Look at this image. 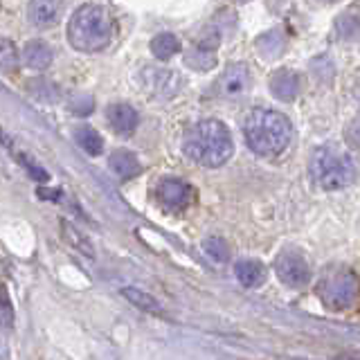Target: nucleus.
<instances>
[{
	"instance_id": "nucleus-1",
	"label": "nucleus",
	"mask_w": 360,
	"mask_h": 360,
	"mask_svg": "<svg viewBox=\"0 0 360 360\" xmlns=\"http://www.w3.org/2000/svg\"><path fill=\"white\" fill-rule=\"evenodd\" d=\"M243 135L248 146L257 155H279L290 144L292 129L290 122L277 110L255 108L243 122Z\"/></svg>"
},
{
	"instance_id": "nucleus-2",
	"label": "nucleus",
	"mask_w": 360,
	"mask_h": 360,
	"mask_svg": "<svg viewBox=\"0 0 360 360\" xmlns=\"http://www.w3.org/2000/svg\"><path fill=\"white\" fill-rule=\"evenodd\" d=\"M183 149L187 158L205 167H221L232 158L234 144L230 131L219 120H205L191 127L185 135Z\"/></svg>"
},
{
	"instance_id": "nucleus-3",
	"label": "nucleus",
	"mask_w": 360,
	"mask_h": 360,
	"mask_svg": "<svg viewBox=\"0 0 360 360\" xmlns=\"http://www.w3.org/2000/svg\"><path fill=\"white\" fill-rule=\"evenodd\" d=\"M110 16L99 5L79 7L68 22V41L79 52H97L110 41Z\"/></svg>"
},
{
	"instance_id": "nucleus-4",
	"label": "nucleus",
	"mask_w": 360,
	"mask_h": 360,
	"mask_svg": "<svg viewBox=\"0 0 360 360\" xmlns=\"http://www.w3.org/2000/svg\"><path fill=\"white\" fill-rule=\"evenodd\" d=\"M311 178L315 185L326 191L345 189L356 178V162L352 160V155L340 151L338 146H320L311 155Z\"/></svg>"
},
{
	"instance_id": "nucleus-5",
	"label": "nucleus",
	"mask_w": 360,
	"mask_h": 360,
	"mask_svg": "<svg viewBox=\"0 0 360 360\" xmlns=\"http://www.w3.org/2000/svg\"><path fill=\"white\" fill-rule=\"evenodd\" d=\"M358 277L354 270H349L345 266H335L331 270H326L320 286H318V292L322 302L326 307L331 309H347L352 307L354 300L358 297Z\"/></svg>"
},
{
	"instance_id": "nucleus-6",
	"label": "nucleus",
	"mask_w": 360,
	"mask_h": 360,
	"mask_svg": "<svg viewBox=\"0 0 360 360\" xmlns=\"http://www.w3.org/2000/svg\"><path fill=\"white\" fill-rule=\"evenodd\" d=\"M140 84L151 99H162V101L176 97L180 86H183L180 75L165 70V68H144L140 72Z\"/></svg>"
},
{
	"instance_id": "nucleus-7",
	"label": "nucleus",
	"mask_w": 360,
	"mask_h": 360,
	"mask_svg": "<svg viewBox=\"0 0 360 360\" xmlns=\"http://www.w3.org/2000/svg\"><path fill=\"white\" fill-rule=\"evenodd\" d=\"M275 273L290 288H304L311 281V266L300 252H281L275 259Z\"/></svg>"
},
{
	"instance_id": "nucleus-8",
	"label": "nucleus",
	"mask_w": 360,
	"mask_h": 360,
	"mask_svg": "<svg viewBox=\"0 0 360 360\" xmlns=\"http://www.w3.org/2000/svg\"><path fill=\"white\" fill-rule=\"evenodd\" d=\"M252 86V75L248 70V65L234 63L225 70L219 79V95L223 99H243L248 95V90Z\"/></svg>"
},
{
	"instance_id": "nucleus-9",
	"label": "nucleus",
	"mask_w": 360,
	"mask_h": 360,
	"mask_svg": "<svg viewBox=\"0 0 360 360\" xmlns=\"http://www.w3.org/2000/svg\"><path fill=\"white\" fill-rule=\"evenodd\" d=\"M158 196H160L162 205L167 210H185L191 196H194V189H191L185 180H178V178H167L158 187Z\"/></svg>"
},
{
	"instance_id": "nucleus-10",
	"label": "nucleus",
	"mask_w": 360,
	"mask_h": 360,
	"mask_svg": "<svg viewBox=\"0 0 360 360\" xmlns=\"http://www.w3.org/2000/svg\"><path fill=\"white\" fill-rule=\"evenodd\" d=\"M63 11V0H30V22L34 27H50L59 20Z\"/></svg>"
},
{
	"instance_id": "nucleus-11",
	"label": "nucleus",
	"mask_w": 360,
	"mask_h": 360,
	"mask_svg": "<svg viewBox=\"0 0 360 360\" xmlns=\"http://www.w3.org/2000/svg\"><path fill=\"white\" fill-rule=\"evenodd\" d=\"M106 117H108L110 129L117 135H131L140 124L138 112L129 104H112L106 112Z\"/></svg>"
},
{
	"instance_id": "nucleus-12",
	"label": "nucleus",
	"mask_w": 360,
	"mask_h": 360,
	"mask_svg": "<svg viewBox=\"0 0 360 360\" xmlns=\"http://www.w3.org/2000/svg\"><path fill=\"white\" fill-rule=\"evenodd\" d=\"M270 90L279 101H292L300 95V79L288 70H279L270 79Z\"/></svg>"
},
{
	"instance_id": "nucleus-13",
	"label": "nucleus",
	"mask_w": 360,
	"mask_h": 360,
	"mask_svg": "<svg viewBox=\"0 0 360 360\" xmlns=\"http://www.w3.org/2000/svg\"><path fill=\"white\" fill-rule=\"evenodd\" d=\"M22 63H25L30 70H45V68L52 63L50 45H45L43 41L27 43L25 50H22Z\"/></svg>"
},
{
	"instance_id": "nucleus-14",
	"label": "nucleus",
	"mask_w": 360,
	"mask_h": 360,
	"mask_svg": "<svg viewBox=\"0 0 360 360\" xmlns=\"http://www.w3.org/2000/svg\"><path fill=\"white\" fill-rule=\"evenodd\" d=\"M234 273H236V279L248 288H257L266 281V268L259 262H248V259L245 262H239L234 266Z\"/></svg>"
},
{
	"instance_id": "nucleus-15",
	"label": "nucleus",
	"mask_w": 360,
	"mask_h": 360,
	"mask_svg": "<svg viewBox=\"0 0 360 360\" xmlns=\"http://www.w3.org/2000/svg\"><path fill=\"white\" fill-rule=\"evenodd\" d=\"M108 165H110V169H112V172H115L120 178H133L135 174L140 172L138 158H135L131 151H124V149L112 151L110 158H108Z\"/></svg>"
},
{
	"instance_id": "nucleus-16",
	"label": "nucleus",
	"mask_w": 360,
	"mask_h": 360,
	"mask_svg": "<svg viewBox=\"0 0 360 360\" xmlns=\"http://www.w3.org/2000/svg\"><path fill=\"white\" fill-rule=\"evenodd\" d=\"M122 295L127 297L133 307H138L146 313H162V307L160 302H158L153 295H149V292H144L140 288H133V286H124L122 288Z\"/></svg>"
},
{
	"instance_id": "nucleus-17",
	"label": "nucleus",
	"mask_w": 360,
	"mask_h": 360,
	"mask_svg": "<svg viewBox=\"0 0 360 360\" xmlns=\"http://www.w3.org/2000/svg\"><path fill=\"white\" fill-rule=\"evenodd\" d=\"M151 52L155 59H160V61H167V59H172L174 54L180 52V41L178 37H174V34H158V37L151 41Z\"/></svg>"
},
{
	"instance_id": "nucleus-18",
	"label": "nucleus",
	"mask_w": 360,
	"mask_h": 360,
	"mask_svg": "<svg viewBox=\"0 0 360 360\" xmlns=\"http://www.w3.org/2000/svg\"><path fill=\"white\" fill-rule=\"evenodd\" d=\"M75 140H77V144L82 146V149H84L88 155H99L101 149H104L101 135H99L93 127H79V129L75 131Z\"/></svg>"
},
{
	"instance_id": "nucleus-19",
	"label": "nucleus",
	"mask_w": 360,
	"mask_h": 360,
	"mask_svg": "<svg viewBox=\"0 0 360 360\" xmlns=\"http://www.w3.org/2000/svg\"><path fill=\"white\" fill-rule=\"evenodd\" d=\"M284 34H281L279 30H270L268 34H262V37L257 39V48L259 52H262L264 56H268V59H275V56L281 54V50H284Z\"/></svg>"
},
{
	"instance_id": "nucleus-20",
	"label": "nucleus",
	"mask_w": 360,
	"mask_h": 360,
	"mask_svg": "<svg viewBox=\"0 0 360 360\" xmlns=\"http://www.w3.org/2000/svg\"><path fill=\"white\" fill-rule=\"evenodd\" d=\"M187 63H189V68H196V70H210V68L217 63V59H214V50L198 43L196 48L187 54Z\"/></svg>"
},
{
	"instance_id": "nucleus-21",
	"label": "nucleus",
	"mask_w": 360,
	"mask_h": 360,
	"mask_svg": "<svg viewBox=\"0 0 360 360\" xmlns=\"http://www.w3.org/2000/svg\"><path fill=\"white\" fill-rule=\"evenodd\" d=\"M202 250L207 252V257H212L214 262H228L230 259V248L221 236H210V239L202 241Z\"/></svg>"
},
{
	"instance_id": "nucleus-22",
	"label": "nucleus",
	"mask_w": 360,
	"mask_h": 360,
	"mask_svg": "<svg viewBox=\"0 0 360 360\" xmlns=\"http://www.w3.org/2000/svg\"><path fill=\"white\" fill-rule=\"evenodd\" d=\"M338 34H340V39L345 41H356L360 37V18L354 14L338 18Z\"/></svg>"
},
{
	"instance_id": "nucleus-23",
	"label": "nucleus",
	"mask_w": 360,
	"mask_h": 360,
	"mask_svg": "<svg viewBox=\"0 0 360 360\" xmlns=\"http://www.w3.org/2000/svg\"><path fill=\"white\" fill-rule=\"evenodd\" d=\"M68 108H70V110L75 112V115L86 117V115H90V112H93L95 101H93V97H90V95L79 93V95H75L70 101H68Z\"/></svg>"
},
{
	"instance_id": "nucleus-24",
	"label": "nucleus",
	"mask_w": 360,
	"mask_h": 360,
	"mask_svg": "<svg viewBox=\"0 0 360 360\" xmlns=\"http://www.w3.org/2000/svg\"><path fill=\"white\" fill-rule=\"evenodd\" d=\"M32 93L37 99H45V101H56L59 99V88H56L54 84L45 82V79H37L34 84H30Z\"/></svg>"
},
{
	"instance_id": "nucleus-25",
	"label": "nucleus",
	"mask_w": 360,
	"mask_h": 360,
	"mask_svg": "<svg viewBox=\"0 0 360 360\" xmlns=\"http://www.w3.org/2000/svg\"><path fill=\"white\" fill-rule=\"evenodd\" d=\"M18 160H20V165L27 169L30 172V176L34 178V180H39V183H45V180H48V172H45V169H41L37 162H32L27 155H22V153H18Z\"/></svg>"
},
{
	"instance_id": "nucleus-26",
	"label": "nucleus",
	"mask_w": 360,
	"mask_h": 360,
	"mask_svg": "<svg viewBox=\"0 0 360 360\" xmlns=\"http://www.w3.org/2000/svg\"><path fill=\"white\" fill-rule=\"evenodd\" d=\"M16 61H18L16 48L11 45L9 39H5V41H3V68H5V70H11V68L16 65Z\"/></svg>"
},
{
	"instance_id": "nucleus-27",
	"label": "nucleus",
	"mask_w": 360,
	"mask_h": 360,
	"mask_svg": "<svg viewBox=\"0 0 360 360\" xmlns=\"http://www.w3.org/2000/svg\"><path fill=\"white\" fill-rule=\"evenodd\" d=\"M63 232L68 234V239H72V241L77 243V248H79V250H84L86 255H90V257H93V250H90V245H88V243H86V241L82 239V236H79V234H77V232H75L72 228L68 230L65 225H63Z\"/></svg>"
},
{
	"instance_id": "nucleus-28",
	"label": "nucleus",
	"mask_w": 360,
	"mask_h": 360,
	"mask_svg": "<svg viewBox=\"0 0 360 360\" xmlns=\"http://www.w3.org/2000/svg\"><path fill=\"white\" fill-rule=\"evenodd\" d=\"M347 140H349V144L360 146V120L354 122L352 127H349V131H347Z\"/></svg>"
},
{
	"instance_id": "nucleus-29",
	"label": "nucleus",
	"mask_w": 360,
	"mask_h": 360,
	"mask_svg": "<svg viewBox=\"0 0 360 360\" xmlns=\"http://www.w3.org/2000/svg\"><path fill=\"white\" fill-rule=\"evenodd\" d=\"M3 322H5V326H11V307L7 300L3 302Z\"/></svg>"
},
{
	"instance_id": "nucleus-30",
	"label": "nucleus",
	"mask_w": 360,
	"mask_h": 360,
	"mask_svg": "<svg viewBox=\"0 0 360 360\" xmlns=\"http://www.w3.org/2000/svg\"><path fill=\"white\" fill-rule=\"evenodd\" d=\"M335 360H360V352H347L342 356H338Z\"/></svg>"
},
{
	"instance_id": "nucleus-31",
	"label": "nucleus",
	"mask_w": 360,
	"mask_h": 360,
	"mask_svg": "<svg viewBox=\"0 0 360 360\" xmlns=\"http://www.w3.org/2000/svg\"><path fill=\"white\" fill-rule=\"evenodd\" d=\"M322 3H335V0H322Z\"/></svg>"
}]
</instances>
